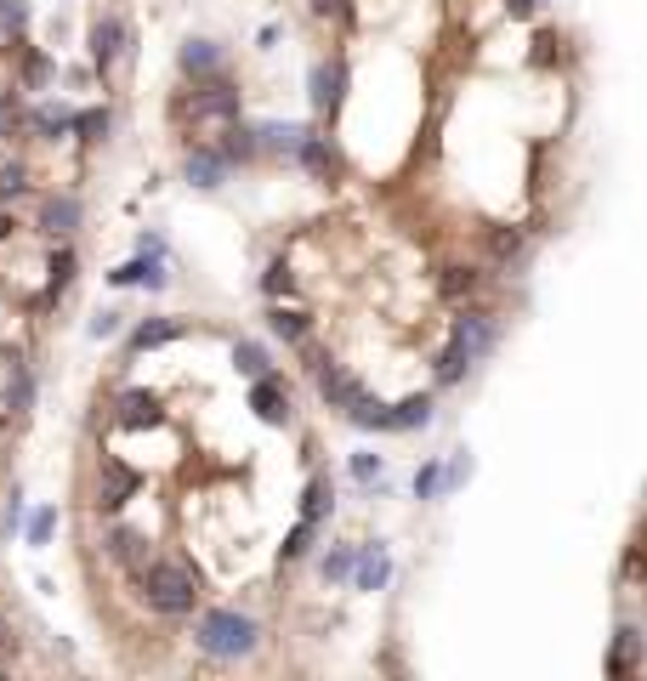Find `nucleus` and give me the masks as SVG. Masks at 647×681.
Returning <instances> with one entry per match:
<instances>
[{
    "instance_id": "2",
    "label": "nucleus",
    "mask_w": 647,
    "mask_h": 681,
    "mask_svg": "<svg viewBox=\"0 0 647 681\" xmlns=\"http://www.w3.org/2000/svg\"><path fill=\"white\" fill-rule=\"evenodd\" d=\"M256 619L250 613H233V608H210L199 625H193V642H199V653H210V659H245V653H256Z\"/></svg>"
},
{
    "instance_id": "26",
    "label": "nucleus",
    "mask_w": 647,
    "mask_h": 681,
    "mask_svg": "<svg viewBox=\"0 0 647 681\" xmlns=\"http://www.w3.org/2000/svg\"><path fill=\"white\" fill-rule=\"evenodd\" d=\"M69 120H74V114H63V108H35V114H29V125H35L46 142L63 137V131H69Z\"/></svg>"
},
{
    "instance_id": "4",
    "label": "nucleus",
    "mask_w": 647,
    "mask_h": 681,
    "mask_svg": "<svg viewBox=\"0 0 647 681\" xmlns=\"http://www.w3.org/2000/svg\"><path fill=\"white\" fill-rule=\"evenodd\" d=\"M120 52H125V23L120 18H97L91 23V63H97V69H114Z\"/></svg>"
},
{
    "instance_id": "37",
    "label": "nucleus",
    "mask_w": 647,
    "mask_h": 681,
    "mask_svg": "<svg viewBox=\"0 0 647 681\" xmlns=\"http://www.w3.org/2000/svg\"><path fill=\"white\" fill-rule=\"evenodd\" d=\"M29 23V6L23 0H0V29H23Z\"/></svg>"
},
{
    "instance_id": "3",
    "label": "nucleus",
    "mask_w": 647,
    "mask_h": 681,
    "mask_svg": "<svg viewBox=\"0 0 647 681\" xmlns=\"http://www.w3.org/2000/svg\"><path fill=\"white\" fill-rule=\"evenodd\" d=\"M318 398L330 403V409H352V403L364 398V386L352 381L341 364H318Z\"/></svg>"
},
{
    "instance_id": "15",
    "label": "nucleus",
    "mask_w": 647,
    "mask_h": 681,
    "mask_svg": "<svg viewBox=\"0 0 647 681\" xmlns=\"http://www.w3.org/2000/svg\"><path fill=\"white\" fill-rule=\"evenodd\" d=\"M108 279H114V284H148V290H159V284H165V273H159V262H154V256H137V262L114 267Z\"/></svg>"
},
{
    "instance_id": "5",
    "label": "nucleus",
    "mask_w": 647,
    "mask_h": 681,
    "mask_svg": "<svg viewBox=\"0 0 647 681\" xmlns=\"http://www.w3.org/2000/svg\"><path fill=\"white\" fill-rule=\"evenodd\" d=\"M250 409L267 420V426H279V420H290V392H284L279 381H267V375H256V386H250Z\"/></svg>"
},
{
    "instance_id": "34",
    "label": "nucleus",
    "mask_w": 647,
    "mask_h": 681,
    "mask_svg": "<svg viewBox=\"0 0 647 681\" xmlns=\"http://www.w3.org/2000/svg\"><path fill=\"white\" fill-rule=\"evenodd\" d=\"M517 250H523V233H517V227H500V233H494V256H500V262H517Z\"/></svg>"
},
{
    "instance_id": "38",
    "label": "nucleus",
    "mask_w": 647,
    "mask_h": 681,
    "mask_svg": "<svg viewBox=\"0 0 647 681\" xmlns=\"http://www.w3.org/2000/svg\"><path fill=\"white\" fill-rule=\"evenodd\" d=\"M352 477H358V483H375V477H381V454H358V460H352Z\"/></svg>"
},
{
    "instance_id": "8",
    "label": "nucleus",
    "mask_w": 647,
    "mask_h": 681,
    "mask_svg": "<svg viewBox=\"0 0 647 681\" xmlns=\"http://www.w3.org/2000/svg\"><path fill=\"white\" fill-rule=\"evenodd\" d=\"M108 557L114 562H125V568H142V562H148V540H142L137 528H125V523H114L108 528Z\"/></svg>"
},
{
    "instance_id": "41",
    "label": "nucleus",
    "mask_w": 647,
    "mask_h": 681,
    "mask_svg": "<svg viewBox=\"0 0 647 681\" xmlns=\"http://www.w3.org/2000/svg\"><path fill=\"white\" fill-rule=\"evenodd\" d=\"M23 165H6V171H0V199H12V193H23Z\"/></svg>"
},
{
    "instance_id": "14",
    "label": "nucleus",
    "mask_w": 647,
    "mask_h": 681,
    "mask_svg": "<svg viewBox=\"0 0 647 681\" xmlns=\"http://www.w3.org/2000/svg\"><path fill=\"white\" fill-rule=\"evenodd\" d=\"M472 364H477V352H472V347H466V341L455 335V341L443 347V358H438V381H443V386H455V381H460V375H466Z\"/></svg>"
},
{
    "instance_id": "18",
    "label": "nucleus",
    "mask_w": 647,
    "mask_h": 681,
    "mask_svg": "<svg viewBox=\"0 0 647 681\" xmlns=\"http://www.w3.org/2000/svg\"><path fill=\"white\" fill-rule=\"evenodd\" d=\"M267 330L279 335V341H307V313H296V307H273V313H267Z\"/></svg>"
},
{
    "instance_id": "17",
    "label": "nucleus",
    "mask_w": 647,
    "mask_h": 681,
    "mask_svg": "<svg viewBox=\"0 0 647 681\" xmlns=\"http://www.w3.org/2000/svg\"><path fill=\"white\" fill-rule=\"evenodd\" d=\"M426 420H432V398L415 392V398H403L398 409H392V432H409V426H426Z\"/></svg>"
},
{
    "instance_id": "1",
    "label": "nucleus",
    "mask_w": 647,
    "mask_h": 681,
    "mask_svg": "<svg viewBox=\"0 0 647 681\" xmlns=\"http://www.w3.org/2000/svg\"><path fill=\"white\" fill-rule=\"evenodd\" d=\"M131 574H137L142 602L154 613H165V619H182V613H193V602H199V579H193L188 568H176V562H142Z\"/></svg>"
},
{
    "instance_id": "46",
    "label": "nucleus",
    "mask_w": 647,
    "mask_h": 681,
    "mask_svg": "<svg viewBox=\"0 0 647 681\" xmlns=\"http://www.w3.org/2000/svg\"><path fill=\"white\" fill-rule=\"evenodd\" d=\"M18 120H23V108L12 103V97H0V137H6V131H12Z\"/></svg>"
},
{
    "instance_id": "13",
    "label": "nucleus",
    "mask_w": 647,
    "mask_h": 681,
    "mask_svg": "<svg viewBox=\"0 0 647 681\" xmlns=\"http://www.w3.org/2000/svg\"><path fill=\"white\" fill-rule=\"evenodd\" d=\"M74 222H80V205H74L69 193H63V199H46V210H40V227H46L52 239H69Z\"/></svg>"
},
{
    "instance_id": "29",
    "label": "nucleus",
    "mask_w": 647,
    "mask_h": 681,
    "mask_svg": "<svg viewBox=\"0 0 647 681\" xmlns=\"http://www.w3.org/2000/svg\"><path fill=\"white\" fill-rule=\"evenodd\" d=\"M233 364L245 369L250 381H256V375H267V352L256 347V341H239V347H233Z\"/></svg>"
},
{
    "instance_id": "10",
    "label": "nucleus",
    "mask_w": 647,
    "mask_h": 681,
    "mask_svg": "<svg viewBox=\"0 0 647 681\" xmlns=\"http://www.w3.org/2000/svg\"><path fill=\"white\" fill-rule=\"evenodd\" d=\"M455 335H460V341H466V347L477 352V358H483V352L494 347V335H500V324H494V313H460V318H455Z\"/></svg>"
},
{
    "instance_id": "32",
    "label": "nucleus",
    "mask_w": 647,
    "mask_h": 681,
    "mask_svg": "<svg viewBox=\"0 0 647 681\" xmlns=\"http://www.w3.org/2000/svg\"><path fill=\"white\" fill-rule=\"evenodd\" d=\"M69 284H74V250L63 245V250L52 256V290H69Z\"/></svg>"
},
{
    "instance_id": "36",
    "label": "nucleus",
    "mask_w": 647,
    "mask_h": 681,
    "mask_svg": "<svg viewBox=\"0 0 647 681\" xmlns=\"http://www.w3.org/2000/svg\"><path fill=\"white\" fill-rule=\"evenodd\" d=\"M313 528H318V523H307V517H301V523L290 528V540H284V557H301V551L313 545Z\"/></svg>"
},
{
    "instance_id": "7",
    "label": "nucleus",
    "mask_w": 647,
    "mask_h": 681,
    "mask_svg": "<svg viewBox=\"0 0 647 681\" xmlns=\"http://www.w3.org/2000/svg\"><path fill=\"white\" fill-rule=\"evenodd\" d=\"M131 494H137V472H125L120 460H103V494H97V506H103V511H120Z\"/></svg>"
},
{
    "instance_id": "45",
    "label": "nucleus",
    "mask_w": 647,
    "mask_h": 681,
    "mask_svg": "<svg viewBox=\"0 0 647 681\" xmlns=\"http://www.w3.org/2000/svg\"><path fill=\"white\" fill-rule=\"evenodd\" d=\"M6 403H12V409L29 403V369H18V381H12V392H6Z\"/></svg>"
},
{
    "instance_id": "44",
    "label": "nucleus",
    "mask_w": 647,
    "mask_h": 681,
    "mask_svg": "<svg viewBox=\"0 0 647 681\" xmlns=\"http://www.w3.org/2000/svg\"><path fill=\"white\" fill-rule=\"evenodd\" d=\"M91 335H97V341L120 335V313H97V318H91Z\"/></svg>"
},
{
    "instance_id": "48",
    "label": "nucleus",
    "mask_w": 647,
    "mask_h": 681,
    "mask_svg": "<svg viewBox=\"0 0 647 681\" xmlns=\"http://www.w3.org/2000/svg\"><path fill=\"white\" fill-rule=\"evenodd\" d=\"M6 233H12V216H0V239H6Z\"/></svg>"
},
{
    "instance_id": "16",
    "label": "nucleus",
    "mask_w": 647,
    "mask_h": 681,
    "mask_svg": "<svg viewBox=\"0 0 647 681\" xmlns=\"http://www.w3.org/2000/svg\"><path fill=\"white\" fill-rule=\"evenodd\" d=\"M120 420H125V426H154V420H159V398H154V392H125Z\"/></svg>"
},
{
    "instance_id": "47",
    "label": "nucleus",
    "mask_w": 647,
    "mask_h": 681,
    "mask_svg": "<svg viewBox=\"0 0 647 681\" xmlns=\"http://www.w3.org/2000/svg\"><path fill=\"white\" fill-rule=\"evenodd\" d=\"M23 80H29V86H40V80H46V57H29V63H23Z\"/></svg>"
},
{
    "instance_id": "19",
    "label": "nucleus",
    "mask_w": 647,
    "mask_h": 681,
    "mask_svg": "<svg viewBox=\"0 0 647 681\" xmlns=\"http://www.w3.org/2000/svg\"><path fill=\"white\" fill-rule=\"evenodd\" d=\"M296 154H301V165H307L313 176H330V171H335V148H330L324 137H301Z\"/></svg>"
},
{
    "instance_id": "11",
    "label": "nucleus",
    "mask_w": 647,
    "mask_h": 681,
    "mask_svg": "<svg viewBox=\"0 0 647 681\" xmlns=\"http://www.w3.org/2000/svg\"><path fill=\"white\" fill-rule=\"evenodd\" d=\"M193 114H199V120H228V114H239V91L233 86L199 91V97H193Z\"/></svg>"
},
{
    "instance_id": "24",
    "label": "nucleus",
    "mask_w": 647,
    "mask_h": 681,
    "mask_svg": "<svg viewBox=\"0 0 647 681\" xmlns=\"http://www.w3.org/2000/svg\"><path fill=\"white\" fill-rule=\"evenodd\" d=\"M256 148H262V142H256V131H245V125H228L222 159H239V165H245V159H256Z\"/></svg>"
},
{
    "instance_id": "25",
    "label": "nucleus",
    "mask_w": 647,
    "mask_h": 681,
    "mask_svg": "<svg viewBox=\"0 0 647 681\" xmlns=\"http://www.w3.org/2000/svg\"><path fill=\"white\" fill-rule=\"evenodd\" d=\"M330 477H313V483H307V506H301V517H307V523H324V511H330Z\"/></svg>"
},
{
    "instance_id": "28",
    "label": "nucleus",
    "mask_w": 647,
    "mask_h": 681,
    "mask_svg": "<svg viewBox=\"0 0 647 681\" xmlns=\"http://www.w3.org/2000/svg\"><path fill=\"white\" fill-rule=\"evenodd\" d=\"M69 131H80L86 142H103V131H108V108H86V114H74Z\"/></svg>"
},
{
    "instance_id": "6",
    "label": "nucleus",
    "mask_w": 647,
    "mask_h": 681,
    "mask_svg": "<svg viewBox=\"0 0 647 681\" xmlns=\"http://www.w3.org/2000/svg\"><path fill=\"white\" fill-rule=\"evenodd\" d=\"M182 176H188L193 188H222V182H228V159L210 154V148H193V154L182 159Z\"/></svg>"
},
{
    "instance_id": "27",
    "label": "nucleus",
    "mask_w": 647,
    "mask_h": 681,
    "mask_svg": "<svg viewBox=\"0 0 647 681\" xmlns=\"http://www.w3.org/2000/svg\"><path fill=\"white\" fill-rule=\"evenodd\" d=\"M171 335H176V324H171V318H154V324H137V335H131V347H137V352H148V347H165Z\"/></svg>"
},
{
    "instance_id": "22",
    "label": "nucleus",
    "mask_w": 647,
    "mask_h": 681,
    "mask_svg": "<svg viewBox=\"0 0 647 681\" xmlns=\"http://www.w3.org/2000/svg\"><path fill=\"white\" fill-rule=\"evenodd\" d=\"M216 63H222V52H216L210 40H188V46H182V69L188 74H210Z\"/></svg>"
},
{
    "instance_id": "40",
    "label": "nucleus",
    "mask_w": 647,
    "mask_h": 681,
    "mask_svg": "<svg viewBox=\"0 0 647 681\" xmlns=\"http://www.w3.org/2000/svg\"><path fill=\"white\" fill-rule=\"evenodd\" d=\"M352 574V551H330L324 557V579H347Z\"/></svg>"
},
{
    "instance_id": "35",
    "label": "nucleus",
    "mask_w": 647,
    "mask_h": 681,
    "mask_svg": "<svg viewBox=\"0 0 647 681\" xmlns=\"http://www.w3.org/2000/svg\"><path fill=\"white\" fill-rule=\"evenodd\" d=\"M52 528H57V511L52 506L35 511V517H29V545H46V540H52Z\"/></svg>"
},
{
    "instance_id": "23",
    "label": "nucleus",
    "mask_w": 647,
    "mask_h": 681,
    "mask_svg": "<svg viewBox=\"0 0 647 681\" xmlns=\"http://www.w3.org/2000/svg\"><path fill=\"white\" fill-rule=\"evenodd\" d=\"M636 653H642V630L625 625L619 630V642H613V676H625L630 664H636Z\"/></svg>"
},
{
    "instance_id": "12",
    "label": "nucleus",
    "mask_w": 647,
    "mask_h": 681,
    "mask_svg": "<svg viewBox=\"0 0 647 681\" xmlns=\"http://www.w3.org/2000/svg\"><path fill=\"white\" fill-rule=\"evenodd\" d=\"M341 80H347L341 63H318V69H313V108H318V114H330V108L341 103Z\"/></svg>"
},
{
    "instance_id": "9",
    "label": "nucleus",
    "mask_w": 647,
    "mask_h": 681,
    "mask_svg": "<svg viewBox=\"0 0 647 681\" xmlns=\"http://www.w3.org/2000/svg\"><path fill=\"white\" fill-rule=\"evenodd\" d=\"M386 574H392V562H386L381 545H364V551L352 557V579H358V591H381Z\"/></svg>"
},
{
    "instance_id": "30",
    "label": "nucleus",
    "mask_w": 647,
    "mask_h": 681,
    "mask_svg": "<svg viewBox=\"0 0 647 681\" xmlns=\"http://www.w3.org/2000/svg\"><path fill=\"white\" fill-rule=\"evenodd\" d=\"M472 290H477L472 267H449V273H443V296H472Z\"/></svg>"
},
{
    "instance_id": "20",
    "label": "nucleus",
    "mask_w": 647,
    "mask_h": 681,
    "mask_svg": "<svg viewBox=\"0 0 647 681\" xmlns=\"http://www.w3.org/2000/svg\"><path fill=\"white\" fill-rule=\"evenodd\" d=\"M301 137H307L301 125H262V131H256V142H262V148H273V154H296Z\"/></svg>"
},
{
    "instance_id": "33",
    "label": "nucleus",
    "mask_w": 647,
    "mask_h": 681,
    "mask_svg": "<svg viewBox=\"0 0 647 681\" xmlns=\"http://www.w3.org/2000/svg\"><path fill=\"white\" fill-rule=\"evenodd\" d=\"M290 284H296V273H290V267H284V262H273V267H267V273H262V290H267V296H284Z\"/></svg>"
},
{
    "instance_id": "42",
    "label": "nucleus",
    "mask_w": 647,
    "mask_h": 681,
    "mask_svg": "<svg viewBox=\"0 0 647 681\" xmlns=\"http://www.w3.org/2000/svg\"><path fill=\"white\" fill-rule=\"evenodd\" d=\"M313 12H318V18H335V23H347V18H352L347 0H313Z\"/></svg>"
},
{
    "instance_id": "43",
    "label": "nucleus",
    "mask_w": 647,
    "mask_h": 681,
    "mask_svg": "<svg viewBox=\"0 0 647 681\" xmlns=\"http://www.w3.org/2000/svg\"><path fill=\"white\" fill-rule=\"evenodd\" d=\"M0 528H6V534H18V528H23V494H12V500H6V517H0Z\"/></svg>"
},
{
    "instance_id": "31",
    "label": "nucleus",
    "mask_w": 647,
    "mask_h": 681,
    "mask_svg": "<svg viewBox=\"0 0 647 681\" xmlns=\"http://www.w3.org/2000/svg\"><path fill=\"white\" fill-rule=\"evenodd\" d=\"M415 494H420V500H432V494H443V466H438V460H432V466H420V472H415Z\"/></svg>"
},
{
    "instance_id": "21",
    "label": "nucleus",
    "mask_w": 647,
    "mask_h": 681,
    "mask_svg": "<svg viewBox=\"0 0 647 681\" xmlns=\"http://www.w3.org/2000/svg\"><path fill=\"white\" fill-rule=\"evenodd\" d=\"M352 415V426H364V432H392V409H386V403H369V398H358L347 409Z\"/></svg>"
},
{
    "instance_id": "39",
    "label": "nucleus",
    "mask_w": 647,
    "mask_h": 681,
    "mask_svg": "<svg viewBox=\"0 0 647 681\" xmlns=\"http://www.w3.org/2000/svg\"><path fill=\"white\" fill-rule=\"evenodd\" d=\"M466 477H472V460H466V454H455V460H449V472H443V489H460Z\"/></svg>"
}]
</instances>
